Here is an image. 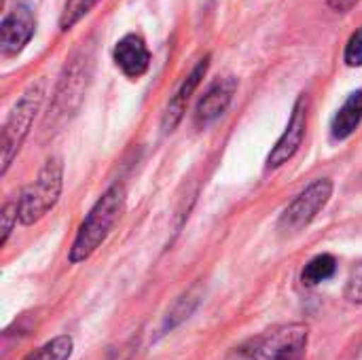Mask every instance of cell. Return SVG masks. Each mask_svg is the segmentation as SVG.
Returning a JSON list of instances; mask_svg holds the SVG:
<instances>
[{"instance_id":"6da1fadb","label":"cell","mask_w":362,"mask_h":360,"mask_svg":"<svg viewBox=\"0 0 362 360\" xmlns=\"http://www.w3.org/2000/svg\"><path fill=\"white\" fill-rule=\"evenodd\" d=\"M123 210H125V189L121 185L108 187L102 193V197L93 204L89 214L83 219V223L76 231V238L68 250V261L72 265L87 261L110 236V231L119 223Z\"/></svg>"},{"instance_id":"ac0fdd59","label":"cell","mask_w":362,"mask_h":360,"mask_svg":"<svg viewBox=\"0 0 362 360\" xmlns=\"http://www.w3.org/2000/svg\"><path fill=\"white\" fill-rule=\"evenodd\" d=\"M358 2H361V0H327V4H329L333 11H337V13H348V11H352Z\"/></svg>"},{"instance_id":"3957f363","label":"cell","mask_w":362,"mask_h":360,"mask_svg":"<svg viewBox=\"0 0 362 360\" xmlns=\"http://www.w3.org/2000/svg\"><path fill=\"white\" fill-rule=\"evenodd\" d=\"M45 100V81L38 79L36 83H32L23 95L15 102V106L11 108L6 121H4V127H2V155H0V174H6L15 155L19 153L32 123H34V117L38 115L40 110V104Z\"/></svg>"},{"instance_id":"2e32d148","label":"cell","mask_w":362,"mask_h":360,"mask_svg":"<svg viewBox=\"0 0 362 360\" xmlns=\"http://www.w3.org/2000/svg\"><path fill=\"white\" fill-rule=\"evenodd\" d=\"M344 59H346V64H348L350 68H358V66H362V28H358V30L350 36V40H348V45H346Z\"/></svg>"},{"instance_id":"30bf717a","label":"cell","mask_w":362,"mask_h":360,"mask_svg":"<svg viewBox=\"0 0 362 360\" xmlns=\"http://www.w3.org/2000/svg\"><path fill=\"white\" fill-rule=\"evenodd\" d=\"M208 66H210V55L202 57V59L197 62V66L191 70V74L182 81V85L178 87V91H176V93H174V98L170 100L168 110H165V115H163V132H174V129H176V125L182 121L185 110H187V104H189V100H191L193 91L199 87L202 79L206 76Z\"/></svg>"},{"instance_id":"e0dca14e","label":"cell","mask_w":362,"mask_h":360,"mask_svg":"<svg viewBox=\"0 0 362 360\" xmlns=\"http://www.w3.org/2000/svg\"><path fill=\"white\" fill-rule=\"evenodd\" d=\"M346 299L352 303H362V261L352 267L346 282Z\"/></svg>"},{"instance_id":"8992f818","label":"cell","mask_w":362,"mask_h":360,"mask_svg":"<svg viewBox=\"0 0 362 360\" xmlns=\"http://www.w3.org/2000/svg\"><path fill=\"white\" fill-rule=\"evenodd\" d=\"M36 30V15L30 4L21 2L0 23V51L4 57L19 55L32 40Z\"/></svg>"},{"instance_id":"5bb4252c","label":"cell","mask_w":362,"mask_h":360,"mask_svg":"<svg viewBox=\"0 0 362 360\" xmlns=\"http://www.w3.org/2000/svg\"><path fill=\"white\" fill-rule=\"evenodd\" d=\"M100 0H66L62 15H59V30L68 32L72 30L85 15L91 13V8L98 4Z\"/></svg>"},{"instance_id":"7c38bea8","label":"cell","mask_w":362,"mask_h":360,"mask_svg":"<svg viewBox=\"0 0 362 360\" xmlns=\"http://www.w3.org/2000/svg\"><path fill=\"white\" fill-rule=\"evenodd\" d=\"M335 269H337V261H335L333 255H318V257H314V259L303 267L301 280H303V284H308V286H316V284H320V282L333 278Z\"/></svg>"},{"instance_id":"9c48e42d","label":"cell","mask_w":362,"mask_h":360,"mask_svg":"<svg viewBox=\"0 0 362 360\" xmlns=\"http://www.w3.org/2000/svg\"><path fill=\"white\" fill-rule=\"evenodd\" d=\"M112 59L117 68L127 76V79H140L146 74L151 66V51L144 42L142 36L138 34H125L112 51Z\"/></svg>"},{"instance_id":"277c9868","label":"cell","mask_w":362,"mask_h":360,"mask_svg":"<svg viewBox=\"0 0 362 360\" xmlns=\"http://www.w3.org/2000/svg\"><path fill=\"white\" fill-rule=\"evenodd\" d=\"M308 339L310 331L305 325H284L259 337L244 360H303Z\"/></svg>"},{"instance_id":"d6986e66","label":"cell","mask_w":362,"mask_h":360,"mask_svg":"<svg viewBox=\"0 0 362 360\" xmlns=\"http://www.w3.org/2000/svg\"><path fill=\"white\" fill-rule=\"evenodd\" d=\"M346 360H362V344L356 348V350H352V352L346 356Z\"/></svg>"},{"instance_id":"7a4b0ae2","label":"cell","mask_w":362,"mask_h":360,"mask_svg":"<svg viewBox=\"0 0 362 360\" xmlns=\"http://www.w3.org/2000/svg\"><path fill=\"white\" fill-rule=\"evenodd\" d=\"M62 187H64V163L59 157H49L40 168L36 180L30 182L17 199L21 225H34L40 219H45L59 202Z\"/></svg>"},{"instance_id":"4fadbf2b","label":"cell","mask_w":362,"mask_h":360,"mask_svg":"<svg viewBox=\"0 0 362 360\" xmlns=\"http://www.w3.org/2000/svg\"><path fill=\"white\" fill-rule=\"evenodd\" d=\"M74 350V342L70 335H57L51 342L42 344L38 350L28 354L23 360H70Z\"/></svg>"},{"instance_id":"9a60e30c","label":"cell","mask_w":362,"mask_h":360,"mask_svg":"<svg viewBox=\"0 0 362 360\" xmlns=\"http://www.w3.org/2000/svg\"><path fill=\"white\" fill-rule=\"evenodd\" d=\"M0 219H2V240H0V244L4 246L8 242V236L13 233V227L17 225V219H19V206H17V202H6L2 206Z\"/></svg>"},{"instance_id":"5b68a950","label":"cell","mask_w":362,"mask_h":360,"mask_svg":"<svg viewBox=\"0 0 362 360\" xmlns=\"http://www.w3.org/2000/svg\"><path fill=\"white\" fill-rule=\"evenodd\" d=\"M331 195H333V182L329 178L314 180L284 208L278 229L282 233H299L318 216V212L329 204Z\"/></svg>"},{"instance_id":"52a82bcc","label":"cell","mask_w":362,"mask_h":360,"mask_svg":"<svg viewBox=\"0 0 362 360\" xmlns=\"http://www.w3.org/2000/svg\"><path fill=\"white\" fill-rule=\"evenodd\" d=\"M305 132H308V98L299 95L284 134L280 136V140L276 142V146L272 149V153L267 157V168L276 170V168L284 166L286 161H291L297 155V151L301 149Z\"/></svg>"},{"instance_id":"8fae6325","label":"cell","mask_w":362,"mask_h":360,"mask_svg":"<svg viewBox=\"0 0 362 360\" xmlns=\"http://www.w3.org/2000/svg\"><path fill=\"white\" fill-rule=\"evenodd\" d=\"M362 121V89L350 93V98L344 102V106L337 110L331 123V134L335 140L350 138Z\"/></svg>"},{"instance_id":"ba28073f","label":"cell","mask_w":362,"mask_h":360,"mask_svg":"<svg viewBox=\"0 0 362 360\" xmlns=\"http://www.w3.org/2000/svg\"><path fill=\"white\" fill-rule=\"evenodd\" d=\"M235 89H238V81L233 76H225V79L214 81L197 102L195 125L206 127V125L214 123L227 110V106L231 104Z\"/></svg>"}]
</instances>
